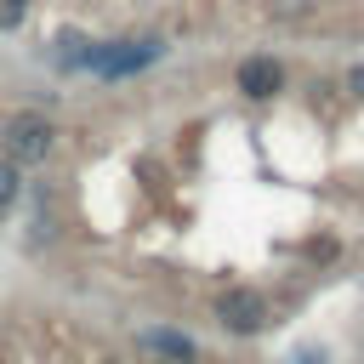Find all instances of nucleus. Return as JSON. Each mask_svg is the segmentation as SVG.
Wrapping results in <instances>:
<instances>
[{
	"mask_svg": "<svg viewBox=\"0 0 364 364\" xmlns=\"http://www.w3.org/2000/svg\"><path fill=\"white\" fill-rule=\"evenodd\" d=\"M0 148L11 165H40L51 148H57V125L40 114V108H17L6 125H0Z\"/></svg>",
	"mask_w": 364,
	"mask_h": 364,
	"instance_id": "1",
	"label": "nucleus"
},
{
	"mask_svg": "<svg viewBox=\"0 0 364 364\" xmlns=\"http://www.w3.org/2000/svg\"><path fill=\"white\" fill-rule=\"evenodd\" d=\"M216 324H222V330H233V336H256V330L267 324V296H262V290H250V284L222 290V301H216Z\"/></svg>",
	"mask_w": 364,
	"mask_h": 364,
	"instance_id": "2",
	"label": "nucleus"
},
{
	"mask_svg": "<svg viewBox=\"0 0 364 364\" xmlns=\"http://www.w3.org/2000/svg\"><path fill=\"white\" fill-rule=\"evenodd\" d=\"M154 57H159V46H154V40H142V46H136V40H114V46H102V51H91L85 63H91L97 74L119 80V74H136V68H148Z\"/></svg>",
	"mask_w": 364,
	"mask_h": 364,
	"instance_id": "3",
	"label": "nucleus"
},
{
	"mask_svg": "<svg viewBox=\"0 0 364 364\" xmlns=\"http://www.w3.org/2000/svg\"><path fill=\"white\" fill-rule=\"evenodd\" d=\"M279 80H284V74H279L273 57H245V63H239V91H245V97H273Z\"/></svg>",
	"mask_w": 364,
	"mask_h": 364,
	"instance_id": "4",
	"label": "nucleus"
},
{
	"mask_svg": "<svg viewBox=\"0 0 364 364\" xmlns=\"http://www.w3.org/2000/svg\"><path fill=\"white\" fill-rule=\"evenodd\" d=\"M136 347H142V353H159V358H193V341H188L182 330H142Z\"/></svg>",
	"mask_w": 364,
	"mask_h": 364,
	"instance_id": "5",
	"label": "nucleus"
},
{
	"mask_svg": "<svg viewBox=\"0 0 364 364\" xmlns=\"http://www.w3.org/2000/svg\"><path fill=\"white\" fill-rule=\"evenodd\" d=\"M17 193H23V176H17V165H11V159H0V210H11V205H17Z\"/></svg>",
	"mask_w": 364,
	"mask_h": 364,
	"instance_id": "6",
	"label": "nucleus"
},
{
	"mask_svg": "<svg viewBox=\"0 0 364 364\" xmlns=\"http://www.w3.org/2000/svg\"><path fill=\"white\" fill-rule=\"evenodd\" d=\"M28 17V0H0V28H17Z\"/></svg>",
	"mask_w": 364,
	"mask_h": 364,
	"instance_id": "7",
	"label": "nucleus"
},
{
	"mask_svg": "<svg viewBox=\"0 0 364 364\" xmlns=\"http://www.w3.org/2000/svg\"><path fill=\"white\" fill-rule=\"evenodd\" d=\"M347 85H353V91H364V63H358V68L347 74Z\"/></svg>",
	"mask_w": 364,
	"mask_h": 364,
	"instance_id": "8",
	"label": "nucleus"
},
{
	"mask_svg": "<svg viewBox=\"0 0 364 364\" xmlns=\"http://www.w3.org/2000/svg\"><path fill=\"white\" fill-rule=\"evenodd\" d=\"M159 364H188V358H159Z\"/></svg>",
	"mask_w": 364,
	"mask_h": 364,
	"instance_id": "9",
	"label": "nucleus"
},
{
	"mask_svg": "<svg viewBox=\"0 0 364 364\" xmlns=\"http://www.w3.org/2000/svg\"><path fill=\"white\" fill-rule=\"evenodd\" d=\"M97 364H119V358H97Z\"/></svg>",
	"mask_w": 364,
	"mask_h": 364,
	"instance_id": "10",
	"label": "nucleus"
}]
</instances>
